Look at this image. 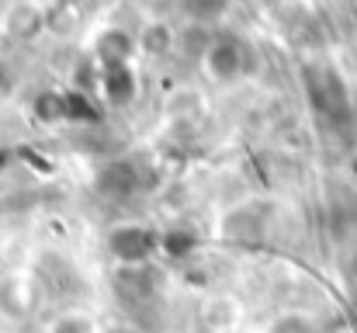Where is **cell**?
<instances>
[{
  "mask_svg": "<svg viewBox=\"0 0 357 333\" xmlns=\"http://www.w3.org/2000/svg\"><path fill=\"white\" fill-rule=\"evenodd\" d=\"M108 250L121 267H142V264H149V257L156 250V232L149 225H139V222L115 225L108 232Z\"/></svg>",
  "mask_w": 357,
  "mask_h": 333,
  "instance_id": "1",
  "label": "cell"
},
{
  "mask_svg": "<svg viewBox=\"0 0 357 333\" xmlns=\"http://www.w3.org/2000/svg\"><path fill=\"white\" fill-rule=\"evenodd\" d=\"M305 91H309V101L316 105L319 114H330V118L347 114V94H344V84L333 70H323V66L305 70Z\"/></svg>",
  "mask_w": 357,
  "mask_h": 333,
  "instance_id": "2",
  "label": "cell"
},
{
  "mask_svg": "<svg viewBox=\"0 0 357 333\" xmlns=\"http://www.w3.org/2000/svg\"><path fill=\"white\" fill-rule=\"evenodd\" d=\"M146 170L135 160H112L98 170V191L105 198H132L146 188Z\"/></svg>",
  "mask_w": 357,
  "mask_h": 333,
  "instance_id": "3",
  "label": "cell"
},
{
  "mask_svg": "<svg viewBox=\"0 0 357 333\" xmlns=\"http://www.w3.org/2000/svg\"><path fill=\"white\" fill-rule=\"evenodd\" d=\"M205 66H208V73L215 77V80H236L246 73V66H250V56H246V45L239 42V38H215L212 45H208V52H205Z\"/></svg>",
  "mask_w": 357,
  "mask_h": 333,
  "instance_id": "4",
  "label": "cell"
},
{
  "mask_svg": "<svg viewBox=\"0 0 357 333\" xmlns=\"http://www.w3.org/2000/svg\"><path fill=\"white\" fill-rule=\"evenodd\" d=\"M160 292V274L142 264V267H121L115 274V295L125 306H149Z\"/></svg>",
  "mask_w": 357,
  "mask_h": 333,
  "instance_id": "5",
  "label": "cell"
},
{
  "mask_svg": "<svg viewBox=\"0 0 357 333\" xmlns=\"http://www.w3.org/2000/svg\"><path fill=\"white\" fill-rule=\"evenodd\" d=\"M267 232V209L264 205H239L222 219V236L236 243H253Z\"/></svg>",
  "mask_w": 357,
  "mask_h": 333,
  "instance_id": "6",
  "label": "cell"
},
{
  "mask_svg": "<svg viewBox=\"0 0 357 333\" xmlns=\"http://www.w3.org/2000/svg\"><path fill=\"white\" fill-rule=\"evenodd\" d=\"M101 84H105V98H108L115 108L128 105V101L135 98V73L128 70V63H112V66H105Z\"/></svg>",
  "mask_w": 357,
  "mask_h": 333,
  "instance_id": "7",
  "label": "cell"
},
{
  "mask_svg": "<svg viewBox=\"0 0 357 333\" xmlns=\"http://www.w3.org/2000/svg\"><path fill=\"white\" fill-rule=\"evenodd\" d=\"M128 52H132V38H128L125 31H108V35H101V42H98V56L105 59V66L128 63Z\"/></svg>",
  "mask_w": 357,
  "mask_h": 333,
  "instance_id": "8",
  "label": "cell"
},
{
  "mask_svg": "<svg viewBox=\"0 0 357 333\" xmlns=\"http://www.w3.org/2000/svg\"><path fill=\"white\" fill-rule=\"evenodd\" d=\"M63 105H66V121H98L101 118V111L94 108V101L84 91L63 94Z\"/></svg>",
  "mask_w": 357,
  "mask_h": 333,
  "instance_id": "9",
  "label": "cell"
},
{
  "mask_svg": "<svg viewBox=\"0 0 357 333\" xmlns=\"http://www.w3.org/2000/svg\"><path fill=\"white\" fill-rule=\"evenodd\" d=\"M181 3H184V10H188L195 21H215V17H222L226 7H229V0H181Z\"/></svg>",
  "mask_w": 357,
  "mask_h": 333,
  "instance_id": "10",
  "label": "cell"
},
{
  "mask_svg": "<svg viewBox=\"0 0 357 333\" xmlns=\"http://www.w3.org/2000/svg\"><path fill=\"white\" fill-rule=\"evenodd\" d=\"M35 114L42 118V121H66V105H63V94H42L38 101H35Z\"/></svg>",
  "mask_w": 357,
  "mask_h": 333,
  "instance_id": "11",
  "label": "cell"
},
{
  "mask_svg": "<svg viewBox=\"0 0 357 333\" xmlns=\"http://www.w3.org/2000/svg\"><path fill=\"white\" fill-rule=\"evenodd\" d=\"M163 246L170 250V257H188V253L198 246V239H195V232H188V229H174V232H167Z\"/></svg>",
  "mask_w": 357,
  "mask_h": 333,
  "instance_id": "12",
  "label": "cell"
},
{
  "mask_svg": "<svg viewBox=\"0 0 357 333\" xmlns=\"http://www.w3.org/2000/svg\"><path fill=\"white\" fill-rule=\"evenodd\" d=\"M271 333H316V330H312V323L302 320V316H284V320L274 323V330Z\"/></svg>",
  "mask_w": 357,
  "mask_h": 333,
  "instance_id": "13",
  "label": "cell"
},
{
  "mask_svg": "<svg viewBox=\"0 0 357 333\" xmlns=\"http://www.w3.org/2000/svg\"><path fill=\"white\" fill-rule=\"evenodd\" d=\"M142 45H146L149 52H163V49L170 45V38H167V28H149V31H146V38H142Z\"/></svg>",
  "mask_w": 357,
  "mask_h": 333,
  "instance_id": "14",
  "label": "cell"
},
{
  "mask_svg": "<svg viewBox=\"0 0 357 333\" xmlns=\"http://www.w3.org/2000/svg\"><path fill=\"white\" fill-rule=\"evenodd\" d=\"M52 333H91V323L80 320V316H63V320L52 327Z\"/></svg>",
  "mask_w": 357,
  "mask_h": 333,
  "instance_id": "15",
  "label": "cell"
},
{
  "mask_svg": "<svg viewBox=\"0 0 357 333\" xmlns=\"http://www.w3.org/2000/svg\"><path fill=\"white\" fill-rule=\"evenodd\" d=\"M105 333H139V330H132V327H112V330H105Z\"/></svg>",
  "mask_w": 357,
  "mask_h": 333,
  "instance_id": "16",
  "label": "cell"
},
{
  "mask_svg": "<svg viewBox=\"0 0 357 333\" xmlns=\"http://www.w3.org/2000/svg\"><path fill=\"white\" fill-rule=\"evenodd\" d=\"M354 271H357V253H354Z\"/></svg>",
  "mask_w": 357,
  "mask_h": 333,
  "instance_id": "17",
  "label": "cell"
}]
</instances>
